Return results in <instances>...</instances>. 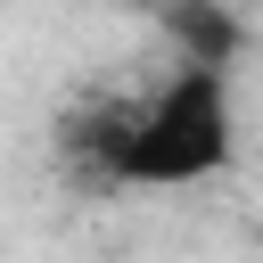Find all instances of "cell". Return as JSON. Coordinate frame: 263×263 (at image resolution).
I'll use <instances>...</instances> for the list:
<instances>
[{
    "mask_svg": "<svg viewBox=\"0 0 263 263\" xmlns=\"http://www.w3.org/2000/svg\"><path fill=\"white\" fill-rule=\"evenodd\" d=\"M90 156L115 189H197L238 156V115H230V74L214 58H181L156 90L123 99L99 132Z\"/></svg>",
    "mask_w": 263,
    "mask_h": 263,
    "instance_id": "6da1fadb",
    "label": "cell"
}]
</instances>
